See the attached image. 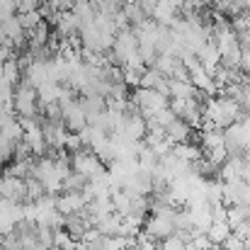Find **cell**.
<instances>
[{"mask_svg":"<svg viewBox=\"0 0 250 250\" xmlns=\"http://www.w3.org/2000/svg\"><path fill=\"white\" fill-rule=\"evenodd\" d=\"M243 102L231 97V95H211L207 102H204V122L202 124H209V126H216V129H226L231 124H236L238 119H243Z\"/></svg>","mask_w":250,"mask_h":250,"instance_id":"6da1fadb","label":"cell"},{"mask_svg":"<svg viewBox=\"0 0 250 250\" xmlns=\"http://www.w3.org/2000/svg\"><path fill=\"white\" fill-rule=\"evenodd\" d=\"M12 109L20 119H27V117H37V109H39V95H37V87L27 83L24 78L15 85V95H12Z\"/></svg>","mask_w":250,"mask_h":250,"instance_id":"7a4b0ae2","label":"cell"},{"mask_svg":"<svg viewBox=\"0 0 250 250\" xmlns=\"http://www.w3.org/2000/svg\"><path fill=\"white\" fill-rule=\"evenodd\" d=\"M107 163L90 148V151H85V148H81V151H73L71 153V167L76 170V172H81V175H85L87 180H95V177H100V175H104L107 172Z\"/></svg>","mask_w":250,"mask_h":250,"instance_id":"3957f363","label":"cell"},{"mask_svg":"<svg viewBox=\"0 0 250 250\" xmlns=\"http://www.w3.org/2000/svg\"><path fill=\"white\" fill-rule=\"evenodd\" d=\"M0 197L24 204V202H27V180L5 172V175L0 177Z\"/></svg>","mask_w":250,"mask_h":250,"instance_id":"277c9868","label":"cell"},{"mask_svg":"<svg viewBox=\"0 0 250 250\" xmlns=\"http://www.w3.org/2000/svg\"><path fill=\"white\" fill-rule=\"evenodd\" d=\"M56 207H59V211L68 219V216L85 214V209H87V199H85L83 192H63V194L56 199Z\"/></svg>","mask_w":250,"mask_h":250,"instance_id":"5b68a950","label":"cell"},{"mask_svg":"<svg viewBox=\"0 0 250 250\" xmlns=\"http://www.w3.org/2000/svg\"><path fill=\"white\" fill-rule=\"evenodd\" d=\"M44 139H46L49 148H54V151L66 148V141H68V126H66L63 122L44 119Z\"/></svg>","mask_w":250,"mask_h":250,"instance_id":"8992f818","label":"cell"},{"mask_svg":"<svg viewBox=\"0 0 250 250\" xmlns=\"http://www.w3.org/2000/svg\"><path fill=\"white\" fill-rule=\"evenodd\" d=\"M197 56H199V63H202L207 71H211V73L221 66V51H219V46H216L214 39H209V42L197 51Z\"/></svg>","mask_w":250,"mask_h":250,"instance_id":"52a82bcc","label":"cell"},{"mask_svg":"<svg viewBox=\"0 0 250 250\" xmlns=\"http://www.w3.org/2000/svg\"><path fill=\"white\" fill-rule=\"evenodd\" d=\"M68 90H63L61 83H44L42 87H37V95H39V104L42 107H49V104H56L66 97Z\"/></svg>","mask_w":250,"mask_h":250,"instance_id":"ba28073f","label":"cell"},{"mask_svg":"<svg viewBox=\"0 0 250 250\" xmlns=\"http://www.w3.org/2000/svg\"><path fill=\"white\" fill-rule=\"evenodd\" d=\"M166 134L172 144H185V141H189V136H192V124H187L185 119L175 117L166 126Z\"/></svg>","mask_w":250,"mask_h":250,"instance_id":"9c48e42d","label":"cell"},{"mask_svg":"<svg viewBox=\"0 0 250 250\" xmlns=\"http://www.w3.org/2000/svg\"><path fill=\"white\" fill-rule=\"evenodd\" d=\"M231 233H233V229H231L229 221H214V224L209 226V231H207L209 241L216 243V246H224V241H226Z\"/></svg>","mask_w":250,"mask_h":250,"instance_id":"30bf717a","label":"cell"},{"mask_svg":"<svg viewBox=\"0 0 250 250\" xmlns=\"http://www.w3.org/2000/svg\"><path fill=\"white\" fill-rule=\"evenodd\" d=\"M17 17H20V22H22V27H24L27 32H32L34 27H39V24L44 22V15H42V10H29V12H17Z\"/></svg>","mask_w":250,"mask_h":250,"instance_id":"8fae6325","label":"cell"},{"mask_svg":"<svg viewBox=\"0 0 250 250\" xmlns=\"http://www.w3.org/2000/svg\"><path fill=\"white\" fill-rule=\"evenodd\" d=\"M85 185H87V177L76 172V170H71V175L63 180V192H83Z\"/></svg>","mask_w":250,"mask_h":250,"instance_id":"7c38bea8","label":"cell"},{"mask_svg":"<svg viewBox=\"0 0 250 250\" xmlns=\"http://www.w3.org/2000/svg\"><path fill=\"white\" fill-rule=\"evenodd\" d=\"M5 81H10L12 85L20 83V61H15V59H7L5 63H2V73H0Z\"/></svg>","mask_w":250,"mask_h":250,"instance_id":"4fadbf2b","label":"cell"},{"mask_svg":"<svg viewBox=\"0 0 250 250\" xmlns=\"http://www.w3.org/2000/svg\"><path fill=\"white\" fill-rule=\"evenodd\" d=\"M158 250H187V243L177 233H172V236H167L166 241L158 243Z\"/></svg>","mask_w":250,"mask_h":250,"instance_id":"5bb4252c","label":"cell"},{"mask_svg":"<svg viewBox=\"0 0 250 250\" xmlns=\"http://www.w3.org/2000/svg\"><path fill=\"white\" fill-rule=\"evenodd\" d=\"M246 241H248V238H241L238 233H231V236L224 241V250H246Z\"/></svg>","mask_w":250,"mask_h":250,"instance_id":"9a60e30c","label":"cell"}]
</instances>
